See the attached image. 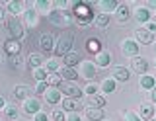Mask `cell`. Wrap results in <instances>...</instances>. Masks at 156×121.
Segmentation results:
<instances>
[{
	"instance_id": "obj_1",
	"label": "cell",
	"mask_w": 156,
	"mask_h": 121,
	"mask_svg": "<svg viewBox=\"0 0 156 121\" xmlns=\"http://www.w3.org/2000/svg\"><path fill=\"white\" fill-rule=\"evenodd\" d=\"M72 45H74V31H65L61 37H58L57 45H55V55L57 57H66L68 53H70Z\"/></svg>"
},
{
	"instance_id": "obj_2",
	"label": "cell",
	"mask_w": 156,
	"mask_h": 121,
	"mask_svg": "<svg viewBox=\"0 0 156 121\" xmlns=\"http://www.w3.org/2000/svg\"><path fill=\"white\" fill-rule=\"evenodd\" d=\"M74 16H76L78 23H82V26L90 23L92 20H96L94 10H92V6L88 2H74Z\"/></svg>"
},
{
	"instance_id": "obj_3",
	"label": "cell",
	"mask_w": 156,
	"mask_h": 121,
	"mask_svg": "<svg viewBox=\"0 0 156 121\" xmlns=\"http://www.w3.org/2000/svg\"><path fill=\"white\" fill-rule=\"evenodd\" d=\"M49 22L55 23L57 27H70L74 18H72L70 12H65V10H53L49 14Z\"/></svg>"
},
{
	"instance_id": "obj_4",
	"label": "cell",
	"mask_w": 156,
	"mask_h": 121,
	"mask_svg": "<svg viewBox=\"0 0 156 121\" xmlns=\"http://www.w3.org/2000/svg\"><path fill=\"white\" fill-rule=\"evenodd\" d=\"M6 27H8V33H10V39H22L23 37V23L18 20V18H10L6 22Z\"/></svg>"
},
{
	"instance_id": "obj_5",
	"label": "cell",
	"mask_w": 156,
	"mask_h": 121,
	"mask_svg": "<svg viewBox=\"0 0 156 121\" xmlns=\"http://www.w3.org/2000/svg\"><path fill=\"white\" fill-rule=\"evenodd\" d=\"M58 90H61L65 96H68V98H74V100H80L82 92H84V90H80V88H78L76 84H72V82H66V80H62V82H61Z\"/></svg>"
},
{
	"instance_id": "obj_6",
	"label": "cell",
	"mask_w": 156,
	"mask_h": 121,
	"mask_svg": "<svg viewBox=\"0 0 156 121\" xmlns=\"http://www.w3.org/2000/svg\"><path fill=\"white\" fill-rule=\"evenodd\" d=\"M39 49H41L43 53H51V51H55V43H53V35L51 33H41L39 35Z\"/></svg>"
},
{
	"instance_id": "obj_7",
	"label": "cell",
	"mask_w": 156,
	"mask_h": 121,
	"mask_svg": "<svg viewBox=\"0 0 156 121\" xmlns=\"http://www.w3.org/2000/svg\"><path fill=\"white\" fill-rule=\"evenodd\" d=\"M4 51H6L10 57L20 55V51H22V43H20L18 39H8L6 43H4Z\"/></svg>"
},
{
	"instance_id": "obj_8",
	"label": "cell",
	"mask_w": 156,
	"mask_h": 121,
	"mask_svg": "<svg viewBox=\"0 0 156 121\" xmlns=\"http://www.w3.org/2000/svg\"><path fill=\"white\" fill-rule=\"evenodd\" d=\"M135 35H136V39L143 43V45H150V43L154 41V33H150L148 30H143V27H140V30H136Z\"/></svg>"
},
{
	"instance_id": "obj_9",
	"label": "cell",
	"mask_w": 156,
	"mask_h": 121,
	"mask_svg": "<svg viewBox=\"0 0 156 121\" xmlns=\"http://www.w3.org/2000/svg\"><path fill=\"white\" fill-rule=\"evenodd\" d=\"M121 51H123V55L136 57V53H139V45H136L135 41H129V39H127L123 45H121Z\"/></svg>"
},
{
	"instance_id": "obj_10",
	"label": "cell",
	"mask_w": 156,
	"mask_h": 121,
	"mask_svg": "<svg viewBox=\"0 0 156 121\" xmlns=\"http://www.w3.org/2000/svg\"><path fill=\"white\" fill-rule=\"evenodd\" d=\"M62 108H65L66 111H70V113H76V111L80 109L82 105H80V100H74V98H66V100H62Z\"/></svg>"
},
{
	"instance_id": "obj_11",
	"label": "cell",
	"mask_w": 156,
	"mask_h": 121,
	"mask_svg": "<svg viewBox=\"0 0 156 121\" xmlns=\"http://www.w3.org/2000/svg\"><path fill=\"white\" fill-rule=\"evenodd\" d=\"M133 70L139 72V74H144V72L148 70V62H146L143 57H135L133 59Z\"/></svg>"
},
{
	"instance_id": "obj_12",
	"label": "cell",
	"mask_w": 156,
	"mask_h": 121,
	"mask_svg": "<svg viewBox=\"0 0 156 121\" xmlns=\"http://www.w3.org/2000/svg\"><path fill=\"white\" fill-rule=\"evenodd\" d=\"M29 94H31V88H27V86H16L12 92L14 100H27Z\"/></svg>"
},
{
	"instance_id": "obj_13",
	"label": "cell",
	"mask_w": 156,
	"mask_h": 121,
	"mask_svg": "<svg viewBox=\"0 0 156 121\" xmlns=\"http://www.w3.org/2000/svg\"><path fill=\"white\" fill-rule=\"evenodd\" d=\"M26 23L29 27H35L37 26V10L35 8H31V4H29V10H26Z\"/></svg>"
},
{
	"instance_id": "obj_14",
	"label": "cell",
	"mask_w": 156,
	"mask_h": 121,
	"mask_svg": "<svg viewBox=\"0 0 156 121\" xmlns=\"http://www.w3.org/2000/svg\"><path fill=\"white\" fill-rule=\"evenodd\" d=\"M39 100H26V104H23V111L26 113H39Z\"/></svg>"
},
{
	"instance_id": "obj_15",
	"label": "cell",
	"mask_w": 156,
	"mask_h": 121,
	"mask_svg": "<svg viewBox=\"0 0 156 121\" xmlns=\"http://www.w3.org/2000/svg\"><path fill=\"white\" fill-rule=\"evenodd\" d=\"M86 115H88V119H92V121H101L104 119V109L101 108H88Z\"/></svg>"
},
{
	"instance_id": "obj_16",
	"label": "cell",
	"mask_w": 156,
	"mask_h": 121,
	"mask_svg": "<svg viewBox=\"0 0 156 121\" xmlns=\"http://www.w3.org/2000/svg\"><path fill=\"white\" fill-rule=\"evenodd\" d=\"M82 74H84L88 80L96 78V76H98V72H96V66L92 65V62H84V65H82Z\"/></svg>"
},
{
	"instance_id": "obj_17",
	"label": "cell",
	"mask_w": 156,
	"mask_h": 121,
	"mask_svg": "<svg viewBox=\"0 0 156 121\" xmlns=\"http://www.w3.org/2000/svg\"><path fill=\"white\" fill-rule=\"evenodd\" d=\"M111 62V55L107 51H101V53H98L96 55V65L98 66H107Z\"/></svg>"
},
{
	"instance_id": "obj_18",
	"label": "cell",
	"mask_w": 156,
	"mask_h": 121,
	"mask_svg": "<svg viewBox=\"0 0 156 121\" xmlns=\"http://www.w3.org/2000/svg\"><path fill=\"white\" fill-rule=\"evenodd\" d=\"M45 98H47L49 104H57V101L61 100V90H58V88H49L45 92Z\"/></svg>"
},
{
	"instance_id": "obj_19",
	"label": "cell",
	"mask_w": 156,
	"mask_h": 121,
	"mask_svg": "<svg viewBox=\"0 0 156 121\" xmlns=\"http://www.w3.org/2000/svg\"><path fill=\"white\" fill-rule=\"evenodd\" d=\"M61 78H62V80H66V82L76 80V78H78V72H76L74 69H70V66H65V69L61 70Z\"/></svg>"
},
{
	"instance_id": "obj_20",
	"label": "cell",
	"mask_w": 156,
	"mask_h": 121,
	"mask_svg": "<svg viewBox=\"0 0 156 121\" xmlns=\"http://www.w3.org/2000/svg\"><path fill=\"white\" fill-rule=\"evenodd\" d=\"M113 76H115L117 80H123V82H127V80L131 78V72L127 70V69H123V66H115V69H113Z\"/></svg>"
},
{
	"instance_id": "obj_21",
	"label": "cell",
	"mask_w": 156,
	"mask_h": 121,
	"mask_svg": "<svg viewBox=\"0 0 156 121\" xmlns=\"http://www.w3.org/2000/svg\"><path fill=\"white\" fill-rule=\"evenodd\" d=\"M88 105H90V108H101V105H105V98H104V96L94 94V96L88 98Z\"/></svg>"
},
{
	"instance_id": "obj_22",
	"label": "cell",
	"mask_w": 156,
	"mask_h": 121,
	"mask_svg": "<svg viewBox=\"0 0 156 121\" xmlns=\"http://www.w3.org/2000/svg\"><path fill=\"white\" fill-rule=\"evenodd\" d=\"M86 49L90 51V53H101V43H100V39H88L86 41Z\"/></svg>"
},
{
	"instance_id": "obj_23",
	"label": "cell",
	"mask_w": 156,
	"mask_h": 121,
	"mask_svg": "<svg viewBox=\"0 0 156 121\" xmlns=\"http://www.w3.org/2000/svg\"><path fill=\"white\" fill-rule=\"evenodd\" d=\"M129 6L127 4H123V6H119V10H117V22L119 23H123V22H127L129 20Z\"/></svg>"
},
{
	"instance_id": "obj_24",
	"label": "cell",
	"mask_w": 156,
	"mask_h": 121,
	"mask_svg": "<svg viewBox=\"0 0 156 121\" xmlns=\"http://www.w3.org/2000/svg\"><path fill=\"white\" fill-rule=\"evenodd\" d=\"M78 61H80V57H78L76 53H68L66 57H62V62H65L66 66H70V69H74V65H78Z\"/></svg>"
},
{
	"instance_id": "obj_25",
	"label": "cell",
	"mask_w": 156,
	"mask_h": 121,
	"mask_svg": "<svg viewBox=\"0 0 156 121\" xmlns=\"http://www.w3.org/2000/svg\"><path fill=\"white\" fill-rule=\"evenodd\" d=\"M6 8H8V12H12L14 18H16L18 14L22 12V2H14V0H10V2H6Z\"/></svg>"
},
{
	"instance_id": "obj_26",
	"label": "cell",
	"mask_w": 156,
	"mask_h": 121,
	"mask_svg": "<svg viewBox=\"0 0 156 121\" xmlns=\"http://www.w3.org/2000/svg\"><path fill=\"white\" fill-rule=\"evenodd\" d=\"M41 62H43V57L39 55V53H31V55L27 57V65H29V66H35V69H37Z\"/></svg>"
},
{
	"instance_id": "obj_27",
	"label": "cell",
	"mask_w": 156,
	"mask_h": 121,
	"mask_svg": "<svg viewBox=\"0 0 156 121\" xmlns=\"http://www.w3.org/2000/svg\"><path fill=\"white\" fill-rule=\"evenodd\" d=\"M98 4H100V6L104 8L105 12H109V10H115V8L119 6V2H117V0H100Z\"/></svg>"
},
{
	"instance_id": "obj_28",
	"label": "cell",
	"mask_w": 156,
	"mask_h": 121,
	"mask_svg": "<svg viewBox=\"0 0 156 121\" xmlns=\"http://www.w3.org/2000/svg\"><path fill=\"white\" fill-rule=\"evenodd\" d=\"M140 86H143V88H146V90H152L154 88V78L152 76H143V78H140Z\"/></svg>"
},
{
	"instance_id": "obj_29",
	"label": "cell",
	"mask_w": 156,
	"mask_h": 121,
	"mask_svg": "<svg viewBox=\"0 0 156 121\" xmlns=\"http://www.w3.org/2000/svg\"><path fill=\"white\" fill-rule=\"evenodd\" d=\"M94 22H96V26H100V27H105L107 23H109V16H107V14H98Z\"/></svg>"
},
{
	"instance_id": "obj_30",
	"label": "cell",
	"mask_w": 156,
	"mask_h": 121,
	"mask_svg": "<svg viewBox=\"0 0 156 121\" xmlns=\"http://www.w3.org/2000/svg\"><path fill=\"white\" fill-rule=\"evenodd\" d=\"M61 82H62L61 74H51V76L47 78V84H49V86H53V88H58V86H61Z\"/></svg>"
},
{
	"instance_id": "obj_31",
	"label": "cell",
	"mask_w": 156,
	"mask_h": 121,
	"mask_svg": "<svg viewBox=\"0 0 156 121\" xmlns=\"http://www.w3.org/2000/svg\"><path fill=\"white\" fill-rule=\"evenodd\" d=\"M148 18H150V12L144 10V8H140V10L136 12V20H139V22H146Z\"/></svg>"
},
{
	"instance_id": "obj_32",
	"label": "cell",
	"mask_w": 156,
	"mask_h": 121,
	"mask_svg": "<svg viewBox=\"0 0 156 121\" xmlns=\"http://www.w3.org/2000/svg\"><path fill=\"white\" fill-rule=\"evenodd\" d=\"M6 117H8V119H12V121L18 117V109L14 108V105H8V108H6Z\"/></svg>"
},
{
	"instance_id": "obj_33",
	"label": "cell",
	"mask_w": 156,
	"mask_h": 121,
	"mask_svg": "<svg viewBox=\"0 0 156 121\" xmlns=\"http://www.w3.org/2000/svg\"><path fill=\"white\" fill-rule=\"evenodd\" d=\"M113 90H115V80H105V82H104V92L111 94Z\"/></svg>"
},
{
	"instance_id": "obj_34",
	"label": "cell",
	"mask_w": 156,
	"mask_h": 121,
	"mask_svg": "<svg viewBox=\"0 0 156 121\" xmlns=\"http://www.w3.org/2000/svg\"><path fill=\"white\" fill-rule=\"evenodd\" d=\"M33 76H35V78H37L39 82H47V72H45V70H41V69H37Z\"/></svg>"
},
{
	"instance_id": "obj_35",
	"label": "cell",
	"mask_w": 156,
	"mask_h": 121,
	"mask_svg": "<svg viewBox=\"0 0 156 121\" xmlns=\"http://www.w3.org/2000/svg\"><path fill=\"white\" fill-rule=\"evenodd\" d=\"M152 113H154L152 105H144V108H143V117L144 119H150V117H152Z\"/></svg>"
},
{
	"instance_id": "obj_36",
	"label": "cell",
	"mask_w": 156,
	"mask_h": 121,
	"mask_svg": "<svg viewBox=\"0 0 156 121\" xmlns=\"http://www.w3.org/2000/svg\"><path fill=\"white\" fill-rule=\"evenodd\" d=\"M53 119H55V121H66L65 113H62L61 109H55V111H53Z\"/></svg>"
},
{
	"instance_id": "obj_37",
	"label": "cell",
	"mask_w": 156,
	"mask_h": 121,
	"mask_svg": "<svg viewBox=\"0 0 156 121\" xmlns=\"http://www.w3.org/2000/svg\"><path fill=\"white\" fill-rule=\"evenodd\" d=\"M49 6H51V2H47V0H37L35 2V8H39V10H47Z\"/></svg>"
},
{
	"instance_id": "obj_38",
	"label": "cell",
	"mask_w": 156,
	"mask_h": 121,
	"mask_svg": "<svg viewBox=\"0 0 156 121\" xmlns=\"http://www.w3.org/2000/svg\"><path fill=\"white\" fill-rule=\"evenodd\" d=\"M47 86H49L47 82H39V84H37V90H35V92H37V94H45V92L49 90Z\"/></svg>"
},
{
	"instance_id": "obj_39",
	"label": "cell",
	"mask_w": 156,
	"mask_h": 121,
	"mask_svg": "<svg viewBox=\"0 0 156 121\" xmlns=\"http://www.w3.org/2000/svg\"><path fill=\"white\" fill-rule=\"evenodd\" d=\"M10 65H12V66H20V65H22V59H20V55L10 57Z\"/></svg>"
},
{
	"instance_id": "obj_40",
	"label": "cell",
	"mask_w": 156,
	"mask_h": 121,
	"mask_svg": "<svg viewBox=\"0 0 156 121\" xmlns=\"http://www.w3.org/2000/svg\"><path fill=\"white\" fill-rule=\"evenodd\" d=\"M84 92H88V94H90V96H94L96 92H98V86H96V84H88L86 88H84Z\"/></svg>"
},
{
	"instance_id": "obj_41",
	"label": "cell",
	"mask_w": 156,
	"mask_h": 121,
	"mask_svg": "<svg viewBox=\"0 0 156 121\" xmlns=\"http://www.w3.org/2000/svg\"><path fill=\"white\" fill-rule=\"evenodd\" d=\"M125 121H140V119L136 117L133 111H127V113H125Z\"/></svg>"
},
{
	"instance_id": "obj_42",
	"label": "cell",
	"mask_w": 156,
	"mask_h": 121,
	"mask_svg": "<svg viewBox=\"0 0 156 121\" xmlns=\"http://www.w3.org/2000/svg\"><path fill=\"white\" fill-rule=\"evenodd\" d=\"M47 69H49V70H53V72H55V70L58 69V62H57V61H49V62H47Z\"/></svg>"
},
{
	"instance_id": "obj_43",
	"label": "cell",
	"mask_w": 156,
	"mask_h": 121,
	"mask_svg": "<svg viewBox=\"0 0 156 121\" xmlns=\"http://www.w3.org/2000/svg\"><path fill=\"white\" fill-rule=\"evenodd\" d=\"M35 121H47V113H43V111H39L35 115Z\"/></svg>"
},
{
	"instance_id": "obj_44",
	"label": "cell",
	"mask_w": 156,
	"mask_h": 121,
	"mask_svg": "<svg viewBox=\"0 0 156 121\" xmlns=\"http://www.w3.org/2000/svg\"><path fill=\"white\" fill-rule=\"evenodd\" d=\"M53 4H55L57 8H62V10H65V6H66V2H65V0H55Z\"/></svg>"
},
{
	"instance_id": "obj_45",
	"label": "cell",
	"mask_w": 156,
	"mask_h": 121,
	"mask_svg": "<svg viewBox=\"0 0 156 121\" xmlns=\"http://www.w3.org/2000/svg\"><path fill=\"white\" fill-rule=\"evenodd\" d=\"M66 121H80V117H78V113H70V117H68Z\"/></svg>"
},
{
	"instance_id": "obj_46",
	"label": "cell",
	"mask_w": 156,
	"mask_h": 121,
	"mask_svg": "<svg viewBox=\"0 0 156 121\" xmlns=\"http://www.w3.org/2000/svg\"><path fill=\"white\" fill-rule=\"evenodd\" d=\"M4 16H6V10H4V8H2V6H0V22H2V20H4Z\"/></svg>"
},
{
	"instance_id": "obj_47",
	"label": "cell",
	"mask_w": 156,
	"mask_h": 121,
	"mask_svg": "<svg viewBox=\"0 0 156 121\" xmlns=\"http://www.w3.org/2000/svg\"><path fill=\"white\" fill-rule=\"evenodd\" d=\"M146 30H148L150 33H152V31L156 30V23H148V27H146Z\"/></svg>"
},
{
	"instance_id": "obj_48",
	"label": "cell",
	"mask_w": 156,
	"mask_h": 121,
	"mask_svg": "<svg viewBox=\"0 0 156 121\" xmlns=\"http://www.w3.org/2000/svg\"><path fill=\"white\" fill-rule=\"evenodd\" d=\"M6 105V100H4V96H0V108H4Z\"/></svg>"
},
{
	"instance_id": "obj_49",
	"label": "cell",
	"mask_w": 156,
	"mask_h": 121,
	"mask_svg": "<svg viewBox=\"0 0 156 121\" xmlns=\"http://www.w3.org/2000/svg\"><path fill=\"white\" fill-rule=\"evenodd\" d=\"M148 6L150 8H156V0H148Z\"/></svg>"
},
{
	"instance_id": "obj_50",
	"label": "cell",
	"mask_w": 156,
	"mask_h": 121,
	"mask_svg": "<svg viewBox=\"0 0 156 121\" xmlns=\"http://www.w3.org/2000/svg\"><path fill=\"white\" fill-rule=\"evenodd\" d=\"M152 100L156 101V86H154V88H152Z\"/></svg>"
},
{
	"instance_id": "obj_51",
	"label": "cell",
	"mask_w": 156,
	"mask_h": 121,
	"mask_svg": "<svg viewBox=\"0 0 156 121\" xmlns=\"http://www.w3.org/2000/svg\"><path fill=\"white\" fill-rule=\"evenodd\" d=\"M154 23H156V16H154Z\"/></svg>"
},
{
	"instance_id": "obj_52",
	"label": "cell",
	"mask_w": 156,
	"mask_h": 121,
	"mask_svg": "<svg viewBox=\"0 0 156 121\" xmlns=\"http://www.w3.org/2000/svg\"><path fill=\"white\" fill-rule=\"evenodd\" d=\"M0 61H2V57H0Z\"/></svg>"
}]
</instances>
